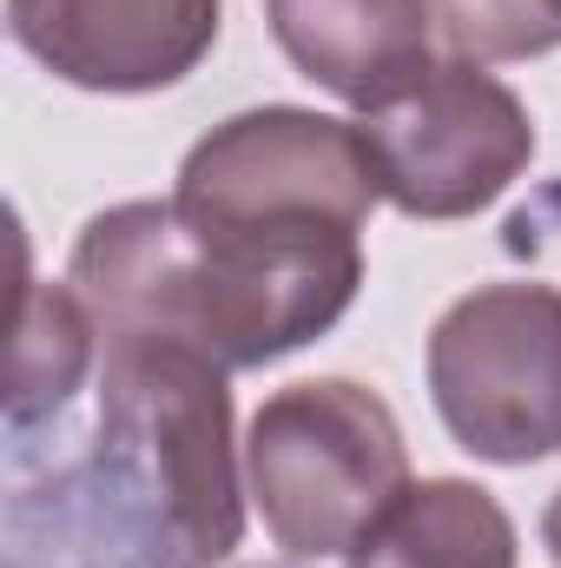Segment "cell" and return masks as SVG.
Returning <instances> with one entry per match:
<instances>
[{
  "label": "cell",
  "instance_id": "13",
  "mask_svg": "<svg viewBox=\"0 0 561 568\" xmlns=\"http://www.w3.org/2000/svg\"><path fill=\"white\" fill-rule=\"evenodd\" d=\"M272 568H297V562H272Z\"/></svg>",
  "mask_w": 561,
  "mask_h": 568
},
{
  "label": "cell",
  "instance_id": "9",
  "mask_svg": "<svg viewBox=\"0 0 561 568\" xmlns=\"http://www.w3.org/2000/svg\"><path fill=\"white\" fill-rule=\"evenodd\" d=\"M516 523L482 483L429 476L377 516L344 568H516Z\"/></svg>",
  "mask_w": 561,
  "mask_h": 568
},
{
  "label": "cell",
  "instance_id": "2",
  "mask_svg": "<svg viewBox=\"0 0 561 568\" xmlns=\"http://www.w3.org/2000/svg\"><path fill=\"white\" fill-rule=\"evenodd\" d=\"M67 284L106 337H172L225 371H265L324 337L364 284V232H265L133 199L73 239Z\"/></svg>",
  "mask_w": 561,
  "mask_h": 568
},
{
  "label": "cell",
  "instance_id": "3",
  "mask_svg": "<svg viewBox=\"0 0 561 568\" xmlns=\"http://www.w3.org/2000/svg\"><path fill=\"white\" fill-rule=\"evenodd\" d=\"M245 483L284 556L324 562L350 556L410 489V443L370 384L310 377L258 404Z\"/></svg>",
  "mask_w": 561,
  "mask_h": 568
},
{
  "label": "cell",
  "instance_id": "11",
  "mask_svg": "<svg viewBox=\"0 0 561 568\" xmlns=\"http://www.w3.org/2000/svg\"><path fill=\"white\" fill-rule=\"evenodd\" d=\"M449 60H536L561 47V0H422Z\"/></svg>",
  "mask_w": 561,
  "mask_h": 568
},
{
  "label": "cell",
  "instance_id": "12",
  "mask_svg": "<svg viewBox=\"0 0 561 568\" xmlns=\"http://www.w3.org/2000/svg\"><path fill=\"white\" fill-rule=\"evenodd\" d=\"M542 542H549V556L561 568V489H555V503H549V516H542Z\"/></svg>",
  "mask_w": 561,
  "mask_h": 568
},
{
  "label": "cell",
  "instance_id": "4",
  "mask_svg": "<svg viewBox=\"0 0 561 568\" xmlns=\"http://www.w3.org/2000/svg\"><path fill=\"white\" fill-rule=\"evenodd\" d=\"M172 205L265 232H364L384 205V165L370 126L310 106H252L185 152Z\"/></svg>",
  "mask_w": 561,
  "mask_h": 568
},
{
  "label": "cell",
  "instance_id": "8",
  "mask_svg": "<svg viewBox=\"0 0 561 568\" xmlns=\"http://www.w3.org/2000/svg\"><path fill=\"white\" fill-rule=\"evenodd\" d=\"M265 20L284 60L364 120L404 106L436 73L422 0H265Z\"/></svg>",
  "mask_w": 561,
  "mask_h": 568
},
{
  "label": "cell",
  "instance_id": "6",
  "mask_svg": "<svg viewBox=\"0 0 561 568\" xmlns=\"http://www.w3.org/2000/svg\"><path fill=\"white\" fill-rule=\"evenodd\" d=\"M364 126L384 165V199L429 225L489 212L536 159L529 106L476 60H436L404 106Z\"/></svg>",
  "mask_w": 561,
  "mask_h": 568
},
{
  "label": "cell",
  "instance_id": "5",
  "mask_svg": "<svg viewBox=\"0 0 561 568\" xmlns=\"http://www.w3.org/2000/svg\"><path fill=\"white\" fill-rule=\"evenodd\" d=\"M429 397L449 436L502 469L561 456V291L476 284L429 331Z\"/></svg>",
  "mask_w": 561,
  "mask_h": 568
},
{
  "label": "cell",
  "instance_id": "1",
  "mask_svg": "<svg viewBox=\"0 0 561 568\" xmlns=\"http://www.w3.org/2000/svg\"><path fill=\"white\" fill-rule=\"evenodd\" d=\"M232 371L192 344L106 337L93 424L7 436L0 568H218L245 542Z\"/></svg>",
  "mask_w": 561,
  "mask_h": 568
},
{
  "label": "cell",
  "instance_id": "7",
  "mask_svg": "<svg viewBox=\"0 0 561 568\" xmlns=\"http://www.w3.org/2000/svg\"><path fill=\"white\" fill-rule=\"evenodd\" d=\"M7 27L80 93H159L218 47L225 0H7Z\"/></svg>",
  "mask_w": 561,
  "mask_h": 568
},
{
  "label": "cell",
  "instance_id": "10",
  "mask_svg": "<svg viewBox=\"0 0 561 568\" xmlns=\"http://www.w3.org/2000/svg\"><path fill=\"white\" fill-rule=\"evenodd\" d=\"M100 371V324L73 284H27L7 364V436L67 417L73 390Z\"/></svg>",
  "mask_w": 561,
  "mask_h": 568
}]
</instances>
